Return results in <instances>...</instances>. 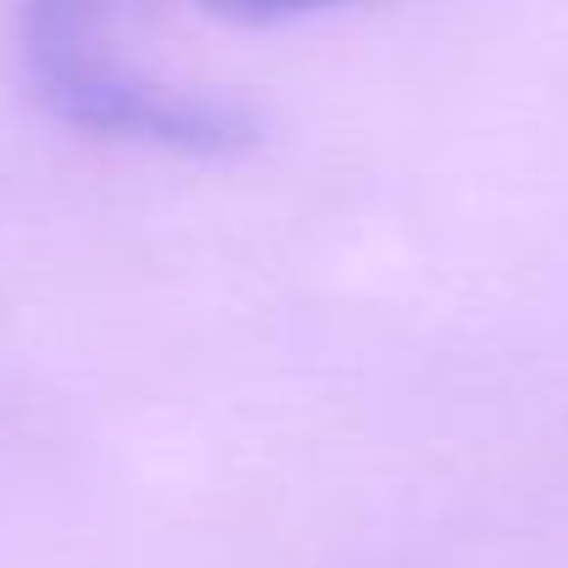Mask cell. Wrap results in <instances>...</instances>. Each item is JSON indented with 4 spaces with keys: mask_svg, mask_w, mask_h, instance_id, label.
I'll list each match as a JSON object with an SVG mask.
<instances>
[{
    "mask_svg": "<svg viewBox=\"0 0 568 568\" xmlns=\"http://www.w3.org/2000/svg\"><path fill=\"white\" fill-rule=\"evenodd\" d=\"M118 0H23V51L40 95L79 129L151 140L173 151H234L251 118L229 101L168 90L134 68L112 34Z\"/></svg>",
    "mask_w": 568,
    "mask_h": 568,
    "instance_id": "obj_1",
    "label": "cell"
},
{
    "mask_svg": "<svg viewBox=\"0 0 568 568\" xmlns=\"http://www.w3.org/2000/svg\"><path fill=\"white\" fill-rule=\"evenodd\" d=\"M206 7L234 18V23H278V18H302V12L335 7V0H206Z\"/></svg>",
    "mask_w": 568,
    "mask_h": 568,
    "instance_id": "obj_2",
    "label": "cell"
}]
</instances>
